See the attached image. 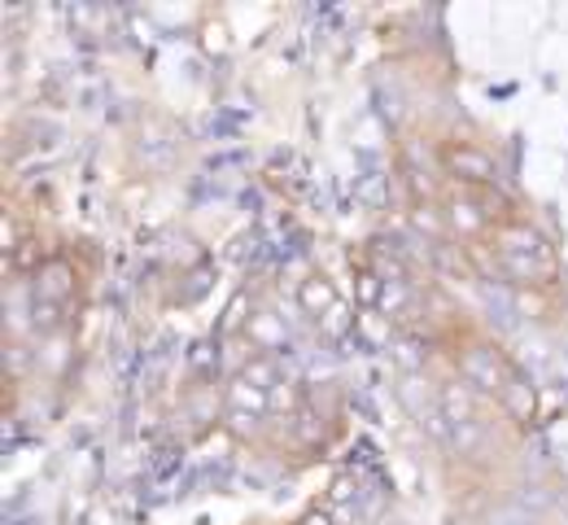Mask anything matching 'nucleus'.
Masks as SVG:
<instances>
[{
  "label": "nucleus",
  "instance_id": "f257e3e1",
  "mask_svg": "<svg viewBox=\"0 0 568 525\" xmlns=\"http://www.w3.org/2000/svg\"><path fill=\"white\" fill-rule=\"evenodd\" d=\"M464 254L498 281H511V285H529V290H551L560 281V259H556V245L529 224L525 215L511 220L507 228H498L490 236L464 245Z\"/></svg>",
  "mask_w": 568,
  "mask_h": 525
},
{
  "label": "nucleus",
  "instance_id": "f03ea898",
  "mask_svg": "<svg viewBox=\"0 0 568 525\" xmlns=\"http://www.w3.org/2000/svg\"><path fill=\"white\" fill-rule=\"evenodd\" d=\"M437 158H442V166L455 184H498L495 158L473 141H442Z\"/></svg>",
  "mask_w": 568,
  "mask_h": 525
},
{
  "label": "nucleus",
  "instance_id": "7ed1b4c3",
  "mask_svg": "<svg viewBox=\"0 0 568 525\" xmlns=\"http://www.w3.org/2000/svg\"><path fill=\"white\" fill-rule=\"evenodd\" d=\"M297 306H302L306 315H315V320H328V315L342 311V294H337V285H333L324 272H311V276L297 285Z\"/></svg>",
  "mask_w": 568,
  "mask_h": 525
},
{
  "label": "nucleus",
  "instance_id": "20e7f679",
  "mask_svg": "<svg viewBox=\"0 0 568 525\" xmlns=\"http://www.w3.org/2000/svg\"><path fill=\"white\" fill-rule=\"evenodd\" d=\"M293 525H337V522H333V508L328 504H311Z\"/></svg>",
  "mask_w": 568,
  "mask_h": 525
}]
</instances>
